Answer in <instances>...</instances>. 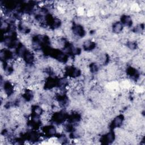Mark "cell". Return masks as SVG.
I'll return each instance as SVG.
<instances>
[{
    "instance_id": "1",
    "label": "cell",
    "mask_w": 145,
    "mask_h": 145,
    "mask_svg": "<svg viewBox=\"0 0 145 145\" xmlns=\"http://www.w3.org/2000/svg\"><path fill=\"white\" fill-rule=\"evenodd\" d=\"M123 116L122 115H118L113 118L110 124V127H112V128L113 129L120 128L122 125H123Z\"/></svg>"
},
{
    "instance_id": "2",
    "label": "cell",
    "mask_w": 145,
    "mask_h": 145,
    "mask_svg": "<svg viewBox=\"0 0 145 145\" xmlns=\"http://www.w3.org/2000/svg\"><path fill=\"white\" fill-rule=\"evenodd\" d=\"M123 29V25L121 22L117 21L113 23L112 25V31L113 33L120 34L121 33Z\"/></svg>"
}]
</instances>
